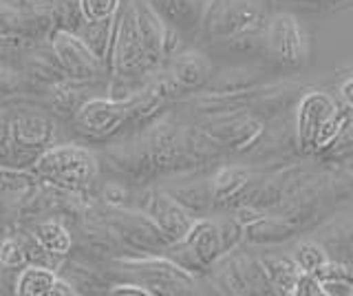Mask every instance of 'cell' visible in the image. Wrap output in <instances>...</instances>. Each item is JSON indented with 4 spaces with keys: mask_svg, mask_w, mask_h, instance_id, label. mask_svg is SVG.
Wrapping results in <instances>:
<instances>
[{
    "mask_svg": "<svg viewBox=\"0 0 353 296\" xmlns=\"http://www.w3.org/2000/svg\"><path fill=\"white\" fill-rule=\"evenodd\" d=\"M55 5H58V14H60V29L77 34L80 27L84 25L80 0H55Z\"/></svg>",
    "mask_w": 353,
    "mask_h": 296,
    "instance_id": "28",
    "label": "cell"
},
{
    "mask_svg": "<svg viewBox=\"0 0 353 296\" xmlns=\"http://www.w3.org/2000/svg\"><path fill=\"white\" fill-rule=\"evenodd\" d=\"M261 122L254 117H241V115H225V117H212L208 124H203L201 133L219 146H228L234 150H243L259 139L261 135Z\"/></svg>",
    "mask_w": 353,
    "mask_h": 296,
    "instance_id": "9",
    "label": "cell"
},
{
    "mask_svg": "<svg viewBox=\"0 0 353 296\" xmlns=\"http://www.w3.org/2000/svg\"><path fill=\"white\" fill-rule=\"evenodd\" d=\"M121 5H124V0H80V12L84 23L97 25L115 20Z\"/></svg>",
    "mask_w": 353,
    "mask_h": 296,
    "instance_id": "25",
    "label": "cell"
},
{
    "mask_svg": "<svg viewBox=\"0 0 353 296\" xmlns=\"http://www.w3.org/2000/svg\"><path fill=\"white\" fill-rule=\"evenodd\" d=\"M259 82V73L248 67H234L225 69L219 75L212 73V78L208 80V89L212 93H223V95H234V93H245L254 84Z\"/></svg>",
    "mask_w": 353,
    "mask_h": 296,
    "instance_id": "22",
    "label": "cell"
},
{
    "mask_svg": "<svg viewBox=\"0 0 353 296\" xmlns=\"http://www.w3.org/2000/svg\"><path fill=\"white\" fill-rule=\"evenodd\" d=\"M303 3H309V0H303Z\"/></svg>",
    "mask_w": 353,
    "mask_h": 296,
    "instance_id": "37",
    "label": "cell"
},
{
    "mask_svg": "<svg viewBox=\"0 0 353 296\" xmlns=\"http://www.w3.org/2000/svg\"><path fill=\"white\" fill-rule=\"evenodd\" d=\"M263 51L287 67H301L309 58V40L292 14H276L265 20Z\"/></svg>",
    "mask_w": 353,
    "mask_h": 296,
    "instance_id": "6",
    "label": "cell"
},
{
    "mask_svg": "<svg viewBox=\"0 0 353 296\" xmlns=\"http://www.w3.org/2000/svg\"><path fill=\"white\" fill-rule=\"evenodd\" d=\"M22 89V73L9 67L7 62H0V102H9Z\"/></svg>",
    "mask_w": 353,
    "mask_h": 296,
    "instance_id": "29",
    "label": "cell"
},
{
    "mask_svg": "<svg viewBox=\"0 0 353 296\" xmlns=\"http://www.w3.org/2000/svg\"><path fill=\"white\" fill-rule=\"evenodd\" d=\"M91 84H84V82H73V80H64L58 82L53 86H47V95H44V102L51 108L55 115H66V117H73V113L77 111L88 95L86 89Z\"/></svg>",
    "mask_w": 353,
    "mask_h": 296,
    "instance_id": "18",
    "label": "cell"
},
{
    "mask_svg": "<svg viewBox=\"0 0 353 296\" xmlns=\"http://www.w3.org/2000/svg\"><path fill=\"white\" fill-rule=\"evenodd\" d=\"M75 294H77V290L58 272V279H55L53 288H51V296H75Z\"/></svg>",
    "mask_w": 353,
    "mask_h": 296,
    "instance_id": "33",
    "label": "cell"
},
{
    "mask_svg": "<svg viewBox=\"0 0 353 296\" xmlns=\"http://www.w3.org/2000/svg\"><path fill=\"white\" fill-rule=\"evenodd\" d=\"M165 23L181 31H192L199 27L201 9L205 0H146Z\"/></svg>",
    "mask_w": 353,
    "mask_h": 296,
    "instance_id": "15",
    "label": "cell"
},
{
    "mask_svg": "<svg viewBox=\"0 0 353 296\" xmlns=\"http://www.w3.org/2000/svg\"><path fill=\"white\" fill-rule=\"evenodd\" d=\"M108 294H119V296H152V292L143 285L135 283V281H128V283H115L108 288Z\"/></svg>",
    "mask_w": 353,
    "mask_h": 296,
    "instance_id": "32",
    "label": "cell"
},
{
    "mask_svg": "<svg viewBox=\"0 0 353 296\" xmlns=\"http://www.w3.org/2000/svg\"><path fill=\"white\" fill-rule=\"evenodd\" d=\"M31 170L40 181L55 188L84 193L97 179L99 159L86 146L66 141V144H51L44 148Z\"/></svg>",
    "mask_w": 353,
    "mask_h": 296,
    "instance_id": "2",
    "label": "cell"
},
{
    "mask_svg": "<svg viewBox=\"0 0 353 296\" xmlns=\"http://www.w3.org/2000/svg\"><path fill=\"white\" fill-rule=\"evenodd\" d=\"M132 9H135V25L137 36L146 53V60L150 69H159L163 64V27L165 20L154 12L146 0H132Z\"/></svg>",
    "mask_w": 353,
    "mask_h": 296,
    "instance_id": "11",
    "label": "cell"
},
{
    "mask_svg": "<svg viewBox=\"0 0 353 296\" xmlns=\"http://www.w3.org/2000/svg\"><path fill=\"white\" fill-rule=\"evenodd\" d=\"M161 67H165V71L172 75V80L181 86L183 93L201 89L214 73L212 60L196 49H181L172 58L165 60Z\"/></svg>",
    "mask_w": 353,
    "mask_h": 296,
    "instance_id": "10",
    "label": "cell"
},
{
    "mask_svg": "<svg viewBox=\"0 0 353 296\" xmlns=\"http://www.w3.org/2000/svg\"><path fill=\"white\" fill-rule=\"evenodd\" d=\"M139 210L146 213L154 226L165 235L168 241H179L188 235L194 217L174 199V197L163 188H148L141 193Z\"/></svg>",
    "mask_w": 353,
    "mask_h": 296,
    "instance_id": "8",
    "label": "cell"
},
{
    "mask_svg": "<svg viewBox=\"0 0 353 296\" xmlns=\"http://www.w3.org/2000/svg\"><path fill=\"white\" fill-rule=\"evenodd\" d=\"M259 266L268 279L270 288L274 292H285V294H294L296 281L301 277V268L296 266L294 259L287 257H263L259 259Z\"/></svg>",
    "mask_w": 353,
    "mask_h": 296,
    "instance_id": "19",
    "label": "cell"
},
{
    "mask_svg": "<svg viewBox=\"0 0 353 296\" xmlns=\"http://www.w3.org/2000/svg\"><path fill=\"white\" fill-rule=\"evenodd\" d=\"M36 40H42V34L20 5V0L18 3L0 0V42L16 49H27Z\"/></svg>",
    "mask_w": 353,
    "mask_h": 296,
    "instance_id": "12",
    "label": "cell"
},
{
    "mask_svg": "<svg viewBox=\"0 0 353 296\" xmlns=\"http://www.w3.org/2000/svg\"><path fill=\"white\" fill-rule=\"evenodd\" d=\"M27 266L25 250H22L16 235H7L0 239V268L5 270H20Z\"/></svg>",
    "mask_w": 353,
    "mask_h": 296,
    "instance_id": "27",
    "label": "cell"
},
{
    "mask_svg": "<svg viewBox=\"0 0 353 296\" xmlns=\"http://www.w3.org/2000/svg\"><path fill=\"white\" fill-rule=\"evenodd\" d=\"M342 93H345V97L349 100V104H353V80H349L345 86H342Z\"/></svg>",
    "mask_w": 353,
    "mask_h": 296,
    "instance_id": "35",
    "label": "cell"
},
{
    "mask_svg": "<svg viewBox=\"0 0 353 296\" xmlns=\"http://www.w3.org/2000/svg\"><path fill=\"white\" fill-rule=\"evenodd\" d=\"M183 241L194 252V257L199 259L203 268L214 266V263L225 255L223 252V241H221V230L219 224L212 219L194 217V221L188 230V235Z\"/></svg>",
    "mask_w": 353,
    "mask_h": 296,
    "instance_id": "14",
    "label": "cell"
},
{
    "mask_svg": "<svg viewBox=\"0 0 353 296\" xmlns=\"http://www.w3.org/2000/svg\"><path fill=\"white\" fill-rule=\"evenodd\" d=\"M58 279V270L42 263H27L18 270L14 292L18 296H51V288Z\"/></svg>",
    "mask_w": 353,
    "mask_h": 296,
    "instance_id": "17",
    "label": "cell"
},
{
    "mask_svg": "<svg viewBox=\"0 0 353 296\" xmlns=\"http://www.w3.org/2000/svg\"><path fill=\"white\" fill-rule=\"evenodd\" d=\"M49 42L69 80L95 84L106 75L102 60L86 45V40H82L73 31H64V29L53 31L49 36Z\"/></svg>",
    "mask_w": 353,
    "mask_h": 296,
    "instance_id": "7",
    "label": "cell"
},
{
    "mask_svg": "<svg viewBox=\"0 0 353 296\" xmlns=\"http://www.w3.org/2000/svg\"><path fill=\"white\" fill-rule=\"evenodd\" d=\"M73 124L77 133L93 139H104L115 135L119 128L130 122L128 97L113 95H88L73 113Z\"/></svg>",
    "mask_w": 353,
    "mask_h": 296,
    "instance_id": "5",
    "label": "cell"
},
{
    "mask_svg": "<svg viewBox=\"0 0 353 296\" xmlns=\"http://www.w3.org/2000/svg\"><path fill=\"white\" fill-rule=\"evenodd\" d=\"M22 49H16L11 45H5V42H0V62H5L9 56H16V53H20Z\"/></svg>",
    "mask_w": 353,
    "mask_h": 296,
    "instance_id": "34",
    "label": "cell"
},
{
    "mask_svg": "<svg viewBox=\"0 0 353 296\" xmlns=\"http://www.w3.org/2000/svg\"><path fill=\"white\" fill-rule=\"evenodd\" d=\"M265 20V0H205L196 29L212 45L252 53L263 49Z\"/></svg>",
    "mask_w": 353,
    "mask_h": 296,
    "instance_id": "1",
    "label": "cell"
},
{
    "mask_svg": "<svg viewBox=\"0 0 353 296\" xmlns=\"http://www.w3.org/2000/svg\"><path fill=\"white\" fill-rule=\"evenodd\" d=\"M296 261V266L301 268V272H309V274H314L323 263L329 261L327 257V252L323 246H318V244H312V241H305V244H301L296 250H294V257Z\"/></svg>",
    "mask_w": 353,
    "mask_h": 296,
    "instance_id": "26",
    "label": "cell"
},
{
    "mask_svg": "<svg viewBox=\"0 0 353 296\" xmlns=\"http://www.w3.org/2000/svg\"><path fill=\"white\" fill-rule=\"evenodd\" d=\"M22 67H25V73L31 82L42 84V86H53L58 82L69 80L62 69V64L55 58L49 38L31 42L27 47L25 58H22Z\"/></svg>",
    "mask_w": 353,
    "mask_h": 296,
    "instance_id": "13",
    "label": "cell"
},
{
    "mask_svg": "<svg viewBox=\"0 0 353 296\" xmlns=\"http://www.w3.org/2000/svg\"><path fill=\"white\" fill-rule=\"evenodd\" d=\"M168 193L179 201L192 217L203 215L214 204L212 181H188L183 186H170Z\"/></svg>",
    "mask_w": 353,
    "mask_h": 296,
    "instance_id": "21",
    "label": "cell"
},
{
    "mask_svg": "<svg viewBox=\"0 0 353 296\" xmlns=\"http://www.w3.org/2000/svg\"><path fill=\"white\" fill-rule=\"evenodd\" d=\"M29 230L40 241V246L55 259H64L71 255L73 235L60 219H42V221H36Z\"/></svg>",
    "mask_w": 353,
    "mask_h": 296,
    "instance_id": "16",
    "label": "cell"
},
{
    "mask_svg": "<svg viewBox=\"0 0 353 296\" xmlns=\"http://www.w3.org/2000/svg\"><path fill=\"white\" fill-rule=\"evenodd\" d=\"M115 266L152 294H192L196 288L194 274L163 255H126L117 257Z\"/></svg>",
    "mask_w": 353,
    "mask_h": 296,
    "instance_id": "3",
    "label": "cell"
},
{
    "mask_svg": "<svg viewBox=\"0 0 353 296\" xmlns=\"http://www.w3.org/2000/svg\"><path fill=\"white\" fill-rule=\"evenodd\" d=\"M0 139H3V124H0Z\"/></svg>",
    "mask_w": 353,
    "mask_h": 296,
    "instance_id": "36",
    "label": "cell"
},
{
    "mask_svg": "<svg viewBox=\"0 0 353 296\" xmlns=\"http://www.w3.org/2000/svg\"><path fill=\"white\" fill-rule=\"evenodd\" d=\"M181 49H185L183 47V31L176 29L170 23H165V27H163V62L172 58L174 53H179Z\"/></svg>",
    "mask_w": 353,
    "mask_h": 296,
    "instance_id": "30",
    "label": "cell"
},
{
    "mask_svg": "<svg viewBox=\"0 0 353 296\" xmlns=\"http://www.w3.org/2000/svg\"><path fill=\"white\" fill-rule=\"evenodd\" d=\"M329 100L325 95H309L301 104V117H298V137L305 146H309L318 135V128L329 117Z\"/></svg>",
    "mask_w": 353,
    "mask_h": 296,
    "instance_id": "20",
    "label": "cell"
},
{
    "mask_svg": "<svg viewBox=\"0 0 353 296\" xmlns=\"http://www.w3.org/2000/svg\"><path fill=\"white\" fill-rule=\"evenodd\" d=\"M351 172H353V168H351Z\"/></svg>",
    "mask_w": 353,
    "mask_h": 296,
    "instance_id": "38",
    "label": "cell"
},
{
    "mask_svg": "<svg viewBox=\"0 0 353 296\" xmlns=\"http://www.w3.org/2000/svg\"><path fill=\"white\" fill-rule=\"evenodd\" d=\"M250 184V170L241 166L221 168L212 179V197L214 204H230V199L245 188Z\"/></svg>",
    "mask_w": 353,
    "mask_h": 296,
    "instance_id": "23",
    "label": "cell"
},
{
    "mask_svg": "<svg viewBox=\"0 0 353 296\" xmlns=\"http://www.w3.org/2000/svg\"><path fill=\"white\" fill-rule=\"evenodd\" d=\"M36 175L33 170L27 168H14V166H5L0 164V197L5 195H20L27 188H31L36 184Z\"/></svg>",
    "mask_w": 353,
    "mask_h": 296,
    "instance_id": "24",
    "label": "cell"
},
{
    "mask_svg": "<svg viewBox=\"0 0 353 296\" xmlns=\"http://www.w3.org/2000/svg\"><path fill=\"white\" fill-rule=\"evenodd\" d=\"M102 217L110 233L115 235L117 244L128 252H135V255H161L172 244L139 208L108 206Z\"/></svg>",
    "mask_w": 353,
    "mask_h": 296,
    "instance_id": "4",
    "label": "cell"
},
{
    "mask_svg": "<svg viewBox=\"0 0 353 296\" xmlns=\"http://www.w3.org/2000/svg\"><path fill=\"white\" fill-rule=\"evenodd\" d=\"M102 199L106 201V206H126V199H128V193L126 188L121 184L117 181H108L104 184V188H102Z\"/></svg>",
    "mask_w": 353,
    "mask_h": 296,
    "instance_id": "31",
    "label": "cell"
}]
</instances>
